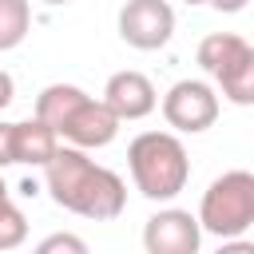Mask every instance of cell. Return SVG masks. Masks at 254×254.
Masks as SVG:
<instances>
[{
  "label": "cell",
  "mask_w": 254,
  "mask_h": 254,
  "mask_svg": "<svg viewBox=\"0 0 254 254\" xmlns=\"http://www.w3.org/2000/svg\"><path fill=\"white\" fill-rule=\"evenodd\" d=\"M44 187H48L56 206H64L79 218H91V222H111L127 206L123 179L115 171L99 167L95 159H87V151L67 147V143L44 167Z\"/></svg>",
  "instance_id": "cell-1"
},
{
  "label": "cell",
  "mask_w": 254,
  "mask_h": 254,
  "mask_svg": "<svg viewBox=\"0 0 254 254\" xmlns=\"http://www.w3.org/2000/svg\"><path fill=\"white\" fill-rule=\"evenodd\" d=\"M127 167H131L135 190L151 202H171L190 179V159H187V147L175 131L135 135L127 147Z\"/></svg>",
  "instance_id": "cell-2"
},
{
  "label": "cell",
  "mask_w": 254,
  "mask_h": 254,
  "mask_svg": "<svg viewBox=\"0 0 254 254\" xmlns=\"http://www.w3.org/2000/svg\"><path fill=\"white\" fill-rule=\"evenodd\" d=\"M198 222L206 234L230 242V238H242L250 226H254V175L250 171H222L206 190H202V202H198Z\"/></svg>",
  "instance_id": "cell-3"
},
{
  "label": "cell",
  "mask_w": 254,
  "mask_h": 254,
  "mask_svg": "<svg viewBox=\"0 0 254 254\" xmlns=\"http://www.w3.org/2000/svg\"><path fill=\"white\" fill-rule=\"evenodd\" d=\"M163 119L179 135H202L218 119V91L206 79H179L163 95Z\"/></svg>",
  "instance_id": "cell-4"
},
{
  "label": "cell",
  "mask_w": 254,
  "mask_h": 254,
  "mask_svg": "<svg viewBox=\"0 0 254 254\" xmlns=\"http://www.w3.org/2000/svg\"><path fill=\"white\" fill-rule=\"evenodd\" d=\"M175 36V8L167 0H127L119 8V40L135 52H159Z\"/></svg>",
  "instance_id": "cell-5"
},
{
  "label": "cell",
  "mask_w": 254,
  "mask_h": 254,
  "mask_svg": "<svg viewBox=\"0 0 254 254\" xmlns=\"http://www.w3.org/2000/svg\"><path fill=\"white\" fill-rule=\"evenodd\" d=\"M198 246H202V222L183 206H163L143 226L147 254H198Z\"/></svg>",
  "instance_id": "cell-6"
},
{
  "label": "cell",
  "mask_w": 254,
  "mask_h": 254,
  "mask_svg": "<svg viewBox=\"0 0 254 254\" xmlns=\"http://www.w3.org/2000/svg\"><path fill=\"white\" fill-rule=\"evenodd\" d=\"M119 127H123V119H119V115H115L103 99L87 95V99L71 111V119L60 127V139H64L67 147L95 151V147H107V143L119 135Z\"/></svg>",
  "instance_id": "cell-7"
},
{
  "label": "cell",
  "mask_w": 254,
  "mask_h": 254,
  "mask_svg": "<svg viewBox=\"0 0 254 254\" xmlns=\"http://www.w3.org/2000/svg\"><path fill=\"white\" fill-rule=\"evenodd\" d=\"M123 123H131V119H147L155 107H159V91H155V83L143 75V71H115L111 79H107V87H103V95H99Z\"/></svg>",
  "instance_id": "cell-8"
},
{
  "label": "cell",
  "mask_w": 254,
  "mask_h": 254,
  "mask_svg": "<svg viewBox=\"0 0 254 254\" xmlns=\"http://www.w3.org/2000/svg\"><path fill=\"white\" fill-rule=\"evenodd\" d=\"M64 147V139L44 123V119H24L16 123V163H28V167H48L56 159V151Z\"/></svg>",
  "instance_id": "cell-9"
},
{
  "label": "cell",
  "mask_w": 254,
  "mask_h": 254,
  "mask_svg": "<svg viewBox=\"0 0 254 254\" xmlns=\"http://www.w3.org/2000/svg\"><path fill=\"white\" fill-rule=\"evenodd\" d=\"M83 99H87V91L75 87V83H48V87L36 95V119H44V123L60 135V127L71 119V111H75Z\"/></svg>",
  "instance_id": "cell-10"
},
{
  "label": "cell",
  "mask_w": 254,
  "mask_h": 254,
  "mask_svg": "<svg viewBox=\"0 0 254 254\" xmlns=\"http://www.w3.org/2000/svg\"><path fill=\"white\" fill-rule=\"evenodd\" d=\"M246 48H250V44H246L242 36H234V32H210V36L198 44V67H202L210 79H218Z\"/></svg>",
  "instance_id": "cell-11"
},
{
  "label": "cell",
  "mask_w": 254,
  "mask_h": 254,
  "mask_svg": "<svg viewBox=\"0 0 254 254\" xmlns=\"http://www.w3.org/2000/svg\"><path fill=\"white\" fill-rule=\"evenodd\" d=\"M214 83L234 107H254V48H246Z\"/></svg>",
  "instance_id": "cell-12"
},
{
  "label": "cell",
  "mask_w": 254,
  "mask_h": 254,
  "mask_svg": "<svg viewBox=\"0 0 254 254\" xmlns=\"http://www.w3.org/2000/svg\"><path fill=\"white\" fill-rule=\"evenodd\" d=\"M32 32V4L28 0H0V52H12Z\"/></svg>",
  "instance_id": "cell-13"
},
{
  "label": "cell",
  "mask_w": 254,
  "mask_h": 254,
  "mask_svg": "<svg viewBox=\"0 0 254 254\" xmlns=\"http://www.w3.org/2000/svg\"><path fill=\"white\" fill-rule=\"evenodd\" d=\"M24 238H28V218H24V210L8 198V202L0 206V250H16Z\"/></svg>",
  "instance_id": "cell-14"
},
{
  "label": "cell",
  "mask_w": 254,
  "mask_h": 254,
  "mask_svg": "<svg viewBox=\"0 0 254 254\" xmlns=\"http://www.w3.org/2000/svg\"><path fill=\"white\" fill-rule=\"evenodd\" d=\"M32 254H91V246H87L79 234H71V230H56V234H48Z\"/></svg>",
  "instance_id": "cell-15"
},
{
  "label": "cell",
  "mask_w": 254,
  "mask_h": 254,
  "mask_svg": "<svg viewBox=\"0 0 254 254\" xmlns=\"http://www.w3.org/2000/svg\"><path fill=\"white\" fill-rule=\"evenodd\" d=\"M16 163V123L0 119V171Z\"/></svg>",
  "instance_id": "cell-16"
},
{
  "label": "cell",
  "mask_w": 254,
  "mask_h": 254,
  "mask_svg": "<svg viewBox=\"0 0 254 254\" xmlns=\"http://www.w3.org/2000/svg\"><path fill=\"white\" fill-rule=\"evenodd\" d=\"M12 99H16V79H12V75L0 67V111H4Z\"/></svg>",
  "instance_id": "cell-17"
},
{
  "label": "cell",
  "mask_w": 254,
  "mask_h": 254,
  "mask_svg": "<svg viewBox=\"0 0 254 254\" xmlns=\"http://www.w3.org/2000/svg\"><path fill=\"white\" fill-rule=\"evenodd\" d=\"M214 254H254V242H250V238H230V242H222Z\"/></svg>",
  "instance_id": "cell-18"
},
{
  "label": "cell",
  "mask_w": 254,
  "mask_h": 254,
  "mask_svg": "<svg viewBox=\"0 0 254 254\" xmlns=\"http://www.w3.org/2000/svg\"><path fill=\"white\" fill-rule=\"evenodd\" d=\"M250 0H210V8H218V12H242Z\"/></svg>",
  "instance_id": "cell-19"
},
{
  "label": "cell",
  "mask_w": 254,
  "mask_h": 254,
  "mask_svg": "<svg viewBox=\"0 0 254 254\" xmlns=\"http://www.w3.org/2000/svg\"><path fill=\"white\" fill-rule=\"evenodd\" d=\"M4 202H8V183L0 179V206H4Z\"/></svg>",
  "instance_id": "cell-20"
},
{
  "label": "cell",
  "mask_w": 254,
  "mask_h": 254,
  "mask_svg": "<svg viewBox=\"0 0 254 254\" xmlns=\"http://www.w3.org/2000/svg\"><path fill=\"white\" fill-rule=\"evenodd\" d=\"M44 4H52V8H60V4H71V0H44Z\"/></svg>",
  "instance_id": "cell-21"
},
{
  "label": "cell",
  "mask_w": 254,
  "mask_h": 254,
  "mask_svg": "<svg viewBox=\"0 0 254 254\" xmlns=\"http://www.w3.org/2000/svg\"><path fill=\"white\" fill-rule=\"evenodd\" d=\"M183 4H210V0H183Z\"/></svg>",
  "instance_id": "cell-22"
}]
</instances>
